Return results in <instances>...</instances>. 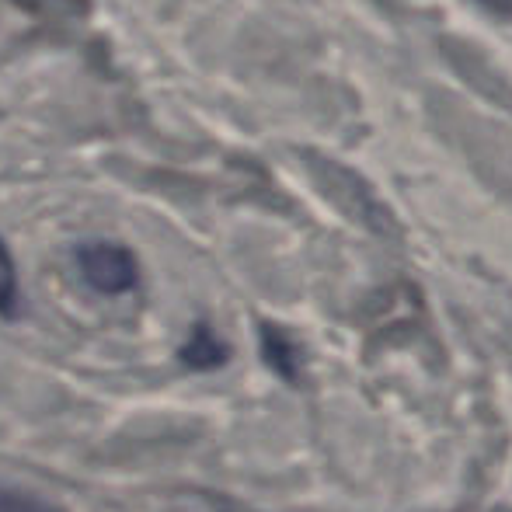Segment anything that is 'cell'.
Returning a JSON list of instances; mask_svg holds the SVG:
<instances>
[{
	"instance_id": "cell-1",
	"label": "cell",
	"mask_w": 512,
	"mask_h": 512,
	"mask_svg": "<svg viewBox=\"0 0 512 512\" xmlns=\"http://www.w3.org/2000/svg\"><path fill=\"white\" fill-rule=\"evenodd\" d=\"M77 269H81L84 283L108 297L136 290L140 283V265H136L133 251L112 241H88L77 248Z\"/></svg>"
},
{
	"instance_id": "cell-2",
	"label": "cell",
	"mask_w": 512,
	"mask_h": 512,
	"mask_svg": "<svg viewBox=\"0 0 512 512\" xmlns=\"http://www.w3.org/2000/svg\"><path fill=\"white\" fill-rule=\"evenodd\" d=\"M227 359V349L223 342L206 328V324H196V331L189 335V342L182 345V363H189L192 370H213Z\"/></svg>"
},
{
	"instance_id": "cell-3",
	"label": "cell",
	"mask_w": 512,
	"mask_h": 512,
	"mask_svg": "<svg viewBox=\"0 0 512 512\" xmlns=\"http://www.w3.org/2000/svg\"><path fill=\"white\" fill-rule=\"evenodd\" d=\"M0 512H63L56 502L28 492V488L0 485Z\"/></svg>"
},
{
	"instance_id": "cell-4",
	"label": "cell",
	"mask_w": 512,
	"mask_h": 512,
	"mask_svg": "<svg viewBox=\"0 0 512 512\" xmlns=\"http://www.w3.org/2000/svg\"><path fill=\"white\" fill-rule=\"evenodd\" d=\"M21 293H18V272H14L11 251L0 241V317H18Z\"/></svg>"
},
{
	"instance_id": "cell-5",
	"label": "cell",
	"mask_w": 512,
	"mask_h": 512,
	"mask_svg": "<svg viewBox=\"0 0 512 512\" xmlns=\"http://www.w3.org/2000/svg\"><path fill=\"white\" fill-rule=\"evenodd\" d=\"M265 356L279 373H293V345L276 328H265Z\"/></svg>"
},
{
	"instance_id": "cell-6",
	"label": "cell",
	"mask_w": 512,
	"mask_h": 512,
	"mask_svg": "<svg viewBox=\"0 0 512 512\" xmlns=\"http://www.w3.org/2000/svg\"><path fill=\"white\" fill-rule=\"evenodd\" d=\"M474 4H481L485 11L499 14V18H512V0H474Z\"/></svg>"
}]
</instances>
